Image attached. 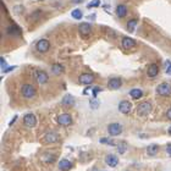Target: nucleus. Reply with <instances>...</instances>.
<instances>
[{
  "instance_id": "f3484780",
  "label": "nucleus",
  "mask_w": 171,
  "mask_h": 171,
  "mask_svg": "<svg viewBox=\"0 0 171 171\" xmlns=\"http://www.w3.org/2000/svg\"><path fill=\"white\" fill-rule=\"evenodd\" d=\"M6 33L7 34H10V36H21V30H20V27L19 26H16V24H10L9 27H7V30H6Z\"/></svg>"
},
{
  "instance_id": "f8f14e48",
  "label": "nucleus",
  "mask_w": 171,
  "mask_h": 171,
  "mask_svg": "<svg viewBox=\"0 0 171 171\" xmlns=\"http://www.w3.org/2000/svg\"><path fill=\"white\" fill-rule=\"evenodd\" d=\"M131 109H132V104H131L130 101L127 100H122L120 101L119 104V111L122 113V114H128L131 111Z\"/></svg>"
},
{
  "instance_id": "ddd939ff",
  "label": "nucleus",
  "mask_w": 171,
  "mask_h": 171,
  "mask_svg": "<svg viewBox=\"0 0 171 171\" xmlns=\"http://www.w3.org/2000/svg\"><path fill=\"white\" fill-rule=\"evenodd\" d=\"M78 32H80L82 36L87 37L92 32V26L88 23V22H84V23H81L80 24V27H78Z\"/></svg>"
},
{
  "instance_id": "412c9836",
  "label": "nucleus",
  "mask_w": 171,
  "mask_h": 171,
  "mask_svg": "<svg viewBox=\"0 0 171 171\" xmlns=\"http://www.w3.org/2000/svg\"><path fill=\"white\" fill-rule=\"evenodd\" d=\"M130 95L132 97L133 99H139V98L143 97V92L141 89H138V88H135V89L130 90Z\"/></svg>"
},
{
  "instance_id": "f704fd0d",
  "label": "nucleus",
  "mask_w": 171,
  "mask_h": 171,
  "mask_svg": "<svg viewBox=\"0 0 171 171\" xmlns=\"http://www.w3.org/2000/svg\"><path fill=\"white\" fill-rule=\"evenodd\" d=\"M15 67H16V66H11V67H7V69H5V70H4V72H9V71H11V70H15Z\"/></svg>"
},
{
  "instance_id": "20e7f679",
  "label": "nucleus",
  "mask_w": 171,
  "mask_h": 171,
  "mask_svg": "<svg viewBox=\"0 0 171 171\" xmlns=\"http://www.w3.org/2000/svg\"><path fill=\"white\" fill-rule=\"evenodd\" d=\"M34 77H36V81H37L39 84H45V83L49 81V76H48V73H47L45 71H41V70L36 71Z\"/></svg>"
},
{
  "instance_id": "2eb2a0df",
  "label": "nucleus",
  "mask_w": 171,
  "mask_h": 171,
  "mask_svg": "<svg viewBox=\"0 0 171 171\" xmlns=\"http://www.w3.org/2000/svg\"><path fill=\"white\" fill-rule=\"evenodd\" d=\"M58 141H59V136L55 132H48V133H45V136L43 138L44 143H55Z\"/></svg>"
},
{
  "instance_id": "b1692460",
  "label": "nucleus",
  "mask_w": 171,
  "mask_h": 171,
  "mask_svg": "<svg viewBox=\"0 0 171 171\" xmlns=\"http://www.w3.org/2000/svg\"><path fill=\"white\" fill-rule=\"evenodd\" d=\"M71 16H72L75 20H81V19L83 17V15H82V11H81L80 9H75V10L71 12Z\"/></svg>"
},
{
  "instance_id": "cd10ccee",
  "label": "nucleus",
  "mask_w": 171,
  "mask_h": 171,
  "mask_svg": "<svg viewBox=\"0 0 171 171\" xmlns=\"http://www.w3.org/2000/svg\"><path fill=\"white\" fill-rule=\"evenodd\" d=\"M89 105H90V107L93 108V109H97L98 105H99V101L95 100V99H94V100H90V101H89Z\"/></svg>"
},
{
  "instance_id": "aec40b11",
  "label": "nucleus",
  "mask_w": 171,
  "mask_h": 171,
  "mask_svg": "<svg viewBox=\"0 0 171 171\" xmlns=\"http://www.w3.org/2000/svg\"><path fill=\"white\" fill-rule=\"evenodd\" d=\"M158 72H159V67H158V65L155 64H152L149 65V67H148V76L149 77H155L158 75Z\"/></svg>"
},
{
  "instance_id": "72a5a7b5",
  "label": "nucleus",
  "mask_w": 171,
  "mask_h": 171,
  "mask_svg": "<svg viewBox=\"0 0 171 171\" xmlns=\"http://www.w3.org/2000/svg\"><path fill=\"white\" fill-rule=\"evenodd\" d=\"M166 116H167V119H169V120H171V108L167 110V113H166Z\"/></svg>"
},
{
  "instance_id": "39448f33",
  "label": "nucleus",
  "mask_w": 171,
  "mask_h": 171,
  "mask_svg": "<svg viewBox=\"0 0 171 171\" xmlns=\"http://www.w3.org/2000/svg\"><path fill=\"white\" fill-rule=\"evenodd\" d=\"M49 48H50V43L47 39H41V41H38L36 44V49L39 53H47L49 50Z\"/></svg>"
},
{
  "instance_id": "9d476101",
  "label": "nucleus",
  "mask_w": 171,
  "mask_h": 171,
  "mask_svg": "<svg viewBox=\"0 0 171 171\" xmlns=\"http://www.w3.org/2000/svg\"><path fill=\"white\" fill-rule=\"evenodd\" d=\"M121 44H122V48L124 49H132L133 47H136V41L133 38H130V37H124L122 41H121Z\"/></svg>"
},
{
  "instance_id": "7c9ffc66",
  "label": "nucleus",
  "mask_w": 171,
  "mask_h": 171,
  "mask_svg": "<svg viewBox=\"0 0 171 171\" xmlns=\"http://www.w3.org/2000/svg\"><path fill=\"white\" fill-rule=\"evenodd\" d=\"M99 92H101V88H99V87L94 88V89H93V97H97V94L99 93Z\"/></svg>"
},
{
  "instance_id": "0eeeda50",
  "label": "nucleus",
  "mask_w": 171,
  "mask_h": 171,
  "mask_svg": "<svg viewBox=\"0 0 171 171\" xmlns=\"http://www.w3.org/2000/svg\"><path fill=\"white\" fill-rule=\"evenodd\" d=\"M108 132H109L110 136H117V135H120L122 132V126L120 124H116V122L110 124L108 126Z\"/></svg>"
},
{
  "instance_id": "a878e982",
  "label": "nucleus",
  "mask_w": 171,
  "mask_h": 171,
  "mask_svg": "<svg viewBox=\"0 0 171 171\" xmlns=\"http://www.w3.org/2000/svg\"><path fill=\"white\" fill-rule=\"evenodd\" d=\"M99 4H100V0H92V1L87 5V7H88V9H90V7H97V6H99Z\"/></svg>"
},
{
  "instance_id": "423d86ee",
  "label": "nucleus",
  "mask_w": 171,
  "mask_h": 171,
  "mask_svg": "<svg viewBox=\"0 0 171 171\" xmlns=\"http://www.w3.org/2000/svg\"><path fill=\"white\" fill-rule=\"evenodd\" d=\"M58 124L61 126H70L72 124V117L70 114H61L58 116Z\"/></svg>"
},
{
  "instance_id": "c756f323",
  "label": "nucleus",
  "mask_w": 171,
  "mask_h": 171,
  "mask_svg": "<svg viewBox=\"0 0 171 171\" xmlns=\"http://www.w3.org/2000/svg\"><path fill=\"white\" fill-rule=\"evenodd\" d=\"M100 142H101V143H108V144H111V146H115V143H114L113 141H110V139H105V138H103V139H100Z\"/></svg>"
},
{
  "instance_id": "a211bd4d",
  "label": "nucleus",
  "mask_w": 171,
  "mask_h": 171,
  "mask_svg": "<svg viewBox=\"0 0 171 171\" xmlns=\"http://www.w3.org/2000/svg\"><path fill=\"white\" fill-rule=\"evenodd\" d=\"M116 15L119 16V17H125L126 15H127V7L125 6V5H122V4H120V5H117L116 6Z\"/></svg>"
},
{
  "instance_id": "393cba45",
  "label": "nucleus",
  "mask_w": 171,
  "mask_h": 171,
  "mask_svg": "<svg viewBox=\"0 0 171 171\" xmlns=\"http://www.w3.org/2000/svg\"><path fill=\"white\" fill-rule=\"evenodd\" d=\"M136 26H137V20H131L127 22V30L130 32H133L135 28H136Z\"/></svg>"
},
{
  "instance_id": "6e6552de",
  "label": "nucleus",
  "mask_w": 171,
  "mask_h": 171,
  "mask_svg": "<svg viewBox=\"0 0 171 171\" xmlns=\"http://www.w3.org/2000/svg\"><path fill=\"white\" fill-rule=\"evenodd\" d=\"M23 124H24V126H27V127H34V126L37 125L36 116H34L33 114L24 115V117H23Z\"/></svg>"
},
{
  "instance_id": "2f4dec72",
  "label": "nucleus",
  "mask_w": 171,
  "mask_h": 171,
  "mask_svg": "<svg viewBox=\"0 0 171 171\" xmlns=\"http://www.w3.org/2000/svg\"><path fill=\"white\" fill-rule=\"evenodd\" d=\"M166 153L169 154V156H171V144H169V146L166 147Z\"/></svg>"
},
{
  "instance_id": "4be33fe9",
  "label": "nucleus",
  "mask_w": 171,
  "mask_h": 171,
  "mask_svg": "<svg viewBox=\"0 0 171 171\" xmlns=\"http://www.w3.org/2000/svg\"><path fill=\"white\" fill-rule=\"evenodd\" d=\"M51 72L54 73V75H60V73L64 72V66H62V65H60V64H54L51 66Z\"/></svg>"
},
{
  "instance_id": "c85d7f7f",
  "label": "nucleus",
  "mask_w": 171,
  "mask_h": 171,
  "mask_svg": "<svg viewBox=\"0 0 171 171\" xmlns=\"http://www.w3.org/2000/svg\"><path fill=\"white\" fill-rule=\"evenodd\" d=\"M0 66H1V69L5 70V67H6V60H5L4 58L0 59Z\"/></svg>"
},
{
  "instance_id": "5701e85b",
  "label": "nucleus",
  "mask_w": 171,
  "mask_h": 171,
  "mask_svg": "<svg viewBox=\"0 0 171 171\" xmlns=\"http://www.w3.org/2000/svg\"><path fill=\"white\" fill-rule=\"evenodd\" d=\"M158 152H159V146H156V144H150L147 148V153L149 155H156Z\"/></svg>"
},
{
  "instance_id": "473e14b6",
  "label": "nucleus",
  "mask_w": 171,
  "mask_h": 171,
  "mask_svg": "<svg viewBox=\"0 0 171 171\" xmlns=\"http://www.w3.org/2000/svg\"><path fill=\"white\" fill-rule=\"evenodd\" d=\"M166 73H167V75H170V76H171V62H170V64H169V66H167V67H166Z\"/></svg>"
},
{
  "instance_id": "f03ea898",
  "label": "nucleus",
  "mask_w": 171,
  "mask_h": 171,
  "mask_svg": "<svg viewBox=\"0 0 171 171\" xmlns=\"http://www.w3.org/2000/svg\"><path fill=\"white\" fill-rule=\"evenodd\" d=\"M150 111H152V104H150L149 101H143V103H141V104L138 105V108H137V113H138V115H141V116H146V115H148Z\"/></svg>"
},
{
  "instance_id": "f257e3e1",
  "label": "nucleus",
  "mask_w": 171,
  "mask_h": 171,
  "mask_svg": "<svg viewBox=\"0 0 171 171\" xmlns=\"http://www.w3.org/2000/svg\"><path fill=\"white\" fill-rule=\"evenodd\" d=\"M21 93L26 99H32L36 97L37 90H36L34 86H32V84H23L21 88Z\"/></svg>"
},
{
  "instance_id": "6ab92c4d",
  "label": "nucleus",
  "mask_w": 171,
  "mask_h": 171,
  "mask_svg": "<svg viewBox=\"0 0 171 171\" xmlns=\"http://www.w3.org/2000/svg\"><path fill=\"white\" fill-rule=\"evenodd\" d=\"M71 166H72V164H71V161H69L67 159H62V160L59 163V169H60L61 171H69V170L71 169Z\"/></svg>"
},
{
  "instance_id": "c9c22d12",
  "label": "nucleus",
  "mask_w": 171,
  "mask_h": 171,
  "mask_svg": "<svg viewBox=\"0 0 171 171\" xmlns=\"http://www.w3.org/2000/svg\"><path fill=\"white\" fill-rule=\"evenodd\" d=\"M71 1H72V3H75V4H78V3H81L82 0H71Z\"/></svg>"
},
{
  "instance_id": "bb28decb",
  "label": "nucleus",
  "mask_w": 171,
  "mask_h": 171,
  "mask_svg": "<svg viewBox=\"0 0 171 171\" xmlns=\"http://www.w3.org/2000/svg\"><path fill=\"white\" fill-rule=\"evenodd\" d=\"M117 149H119L120 154L125 153V150H126V143H121V144H119V147H117Z\"/></svg>"
},
{
  "instance_id": "4468645a",
  "label": "nucleus",
  "mask_w": 171,
  "mask_h": 171,
  "mask_svg": "<svg viewBox=\"0 0 171 171\" xmlns=\"http://www.w3.org/2000/svg\"><path fill=\"white\" fill-rule=\"evenodd\" d=\"M121 84H122V82H121L120 78L114 77V78H110V80H109V82H108V88L115 90V89H119V88L121 87Z\"/></svg>"
},
{
  "instance_id": "1a4fd4ad",
  "label": "nucleus",
  "mask_w": 171,
  "mask_h": 171,
  "mask_svg": "<svg viewBox=\"0 0 171 171\" xmlns=\"http://www.w3.org/2000/svg\"><path fill=\"white\" fill-rule=\"evenodd\" d=\"M78 81L82 84H92L94 81V76L92 73H82L80 77H78Z\"/></svg>"
},
{
  "instance_id": "e433bc0d",
  "label": "nucleus",
  "mask_w": 171,
  "mask_h": 171,
  "mask_svg": "<svg viewBox=\"0 0 171 171\" xmlns=\"http://www.w3.org/2000/svg\"><path fill=\"white\" fill-rule=\"evenodd\" d=\"M169 133H170V135H171V127H170V128H169Z\"/></svg>"
},
{
  "instance_id": "dca6fc26",
  "label": "nucleus",
  "mask_w": 171,
  "mask_h": 171,
  "mask_svg": "<svg viewBox=\"0 0 171 171\" xmlns=\"http://www.w3.org/2000/svg\"><path fill=\"white\" fill-rule=\"evenodd\" d=\"M105 163H107V165H109L111 167H116L117 164H119V159H117L116 155L109 154V155L105 156Z\"/></svg>"
},
{
  "instance_id": "9b49d317",
  "label": "nucleus",
  "mask_w": 171,
  "mask_h": 171,
  "mask_svg": "<svg viewBox=\"0 0 171 171\" xmlns=\"http://www.w3.org/2000/svg\"><path fill=\"white\" fill-rule=\"evenodd\" d=\"M75 103H76L75 97L71 95V94H66V95L62 98V100H61V104L64 105L65 108H71V107H73Z\"/></svg>"
},
{
  "instance_id": "7ed1b4c3",
  "label": "nucleus",
  "mask_w": 171,
  "mask_h": 171,
  "mask_svg": "<svg viewBox=\"0 0 171 171\" xmlns=\"http://www.w3.org/2000/svg\"><path fill=\"white\" fill-rule=\"evenodd\" d=\"M156 93L161 97H169L171 95V86L169 83H160L156 87Z\"/></svg>"
}]
</instances>
